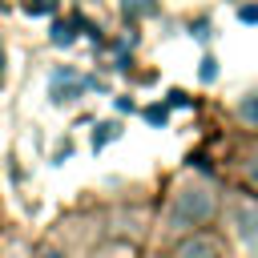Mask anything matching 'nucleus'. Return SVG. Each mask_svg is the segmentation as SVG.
Returning a JSON list of instances; mask_svg holds the SVG:
<instances>
[{
  "label": "nucleus",
  "mask_w": 258,
  "mask_h": 258,
  "mask_svg": "<svg viewBox=\"0 0 258 258\" xmlns=\"http://www.w3.org/2000/svg\"><path fill=\"white\" fill-rule=\"evenodd\" d=\"M210 214H214V189H206V185H189L173 202V222L185 226V230L189 226H202Z\"/></svg>",
  "instance_id": "1"
},
{
  "label": "nucleus",
  "mask_w": 258,
  "mask_h": 258,
  "mask_svg": "<svg viewBox=\"0 0 258 258\" xmlns=\"http://www.w3.org/2000/svg\"><path fill=\"white\" fill-rule=\"evenodd\" d=\"M234 222H238V238H246L250 246H258V202H242L234 210Z\"/></svg>",
  "instance_id": "2"
},
{
  "label": "nucleus",
  "mask_w": 258,
  "mask_h": 258,
  "mask_svg": "<svg viewBox=\"0 0 258 258\" xmlns=\"http://www.w3.org/2000/svg\"><path fill=\"white\" fill-rule=\"evenodd\" d=\"M0 77H4V56H0Z\"/></svg>",
  "instance_id": "6"
},
{
  "label": "nucleus",
  "mask_w": 258,
  "mask_h": 258,
  "mask_svg": "<svg viewBox=\"0 0 258 258\" xmlns=\"http://www.w3.org/2000/svg\"><path fill=\"white\" fill-rule=\"evenodd\" d=\"M246 181H250V185L258 189V153H254V157L246 161Z\"/></svg>",
  "instance_id": "5"
},
{
  "label": "nucleus",
  "mask_w": 258,
  "mask_h": 258,
  "mask_svg": "<svg viewBox=\"0 0 258 258\" xmlns=\"http://www.w3.org/2000/svg\"><path fill=\"white\" fill-rule=\"evenodd\" d=\"M177 258H218V254L206 238H189L185 246H177Z\"/></svg>",
  "instance_id": "3"
},
{
  "label": "nucleus",
  "mask_w": 258,
  "mask_h": 258,
  "mask_svg": "<svg viewBox=\"0 0 258 258\" xmlns=\"http://www.w3.org/2000/svg\"><path fill=\"white\" fill-rule=\"evenodd\" d=\"M238 117H242L246 125H254V129H258V93H250V97L238 105Z\"/></svg>",
  "instance_id": "4"
}]
</instances>
